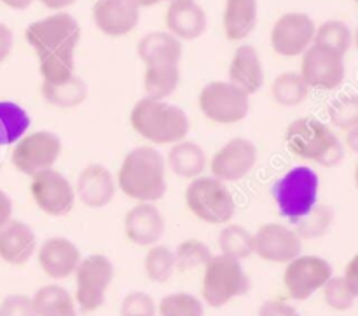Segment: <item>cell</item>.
Wrapping results in <instances>:
<instances>
[{
  "label": "cell",
  "instance_id": "obj_1",
  "mask_svg": "<svg viewBox=\"0 0 358 316\" xmlns=\"http://www.w3.org/2000/svg\"><path fill=\"white\" fill-rule=\"evenodd\" d=\"M115 184L136 203L159 201L166 194V161L154 147H135L122 159Z\"/></svg>",
  "mask_w": 358,
  "mask_h": 316
},
{
  "label": "cell",
  "instance_id": "obj_2",
  "mask_svg": "<svg viewBox=\"0 0 358 316\" xmlns=\"http://www.w3.org/2000/svg\"><path fill=\"white\" fill-rule=\"evenodd\" d=\"M285 147L297 159L332 168L345 157L341 140L334 129L317 117H299L285 129Z\"/></svg>",
  "mask_w": 358,
  "mask_h": 316
},
{
  "label": "cell",
  "instance_id": "obj_3",
  "mask_svg": "<svg viewBox=\"0 0 358 316\" xmlns=\"http://www.w3.org/2000/svg\"><path fill=\"white\" fill-rule=\"evenodd\" d=\"M129 124L133 131L156 145H173L187 138L191 129L187 114L180 107L147 96L133 105Z\"/></svg>",
  "mask_w": 358,
  "mask_h": 316
},
{
  "label": "cell",
  "instance_id": "obj_4",
  "mask_svg": "<svg viewBox=\"0 0 358 316\" xmlns=\"http://www.w3.org/2000/svg\"><path fill=\"white\" fill-rule=\"evenodd\" d=\"M185 206L189 212L205 224L224 226L236 213L233 192L215 177H196L185 187Z\"/></svg>",
  "mask_w": 358,
  "mask_h": 316
},
{
  "label": "cell",
  "instance_id": "obj_5",
  "mask_svg": "<svg viewBox=\"0 0 358 316\" xmlns=\"http://www.w3.org/2000/svg\"><path fill=\"white\" fill-rule=\"evenodd\" d=\"M250 280L240 261L227 255H212L201 280V297L210 308H222L236 297L245 296Z\"/></svg>",
  "mask_w": 358,
  "mask_h": 316
},
{
  "label": "cell",
  "instance_id": "obj_6",
  "mask_svg": "<svg viewBox=\"0 0 358 316\" xmlns=\"http://www.w3.org/2000/svg\"><path fill=\"white\" fill-rule=\"evenodd\" d=\"M320 178L310 166H296L287 171L273 187L276 206L289 222L306 215L318 203Z\"/></svg>",
  "mask_w": 358,
  "mask_h": 316
},
{
  "label": "cell",
  "instance_id": "obj_7",
  "mask_svg": "<svg viewBox=\"0 0 358 316\" xmlns=\"http://www.w3.org/2000/svg\"><path fill=\"white\" fill-rule=\"evenodd\" d=\"M201 114L215 124H238L250 112V94L229 80H212L198 96Z\"/></svg>",
  "mask_w": 358,
  "mask_h": 316
},
{
  "label": "cell",
  "instance_id": "obj_8",
  "mask_svg": "<svg viewBox=\"0 0 358 316\" xmlns=\"http://www.w3.org/2000/svg\"><path fill=\"white\" fill-rule=\"evenodd\" d=\"M73 276H76L73 301L77 306L86 313L100 310L114 280V264L110 259L101 254L83 257Z\"/></svg>",
  "mask_w": 358,
  "mask_h": 316
},
{
  "label": "cell",
  "instance_id": "obj_9",
  "mask_svg": "<svg viewBox=\"0 0 358 316\" xmlns=\"http://www.w3.org/2000/svg\"><path fill=\"white\" fill-rule=\"evenodd\" d=\"M24 38L37 56L62 49H77L80 41V27L76 17L65 10H58L51 16L28 24Z\"/></svg>",
  "mask_w": 358,
  "mask_h": 316
},
{
  "label": "cell",
  "instance_id": "obj_10",
  "mask_svg": "<svg viewBox=\"0 0 358 316\" xmlns=\"http://www.w3.org/2000/svg\"><path fill=\"white\" fill-rule=\"evenodd\" d=\"M62 149V140L56 133L49 131V129H38L34 133H24L14 143L10 159L20 173L28 175L31 178L41 171L55 168Z\"/></svg>",
  "mask_w": 358,
  "mask_h": 316
},
{
  "label": "cell",
  "instance_id": "obj_11",
  "mask_svg": "<svg viewBox=\"0 0 358 316\" xmlns=\"http://www.w3.org/2000/svg\"><path fill=\"white\" fill-rule=\"evenodd\" d=\"M299 73L310 89L331 91L341 86L346 77L345 56L320 44H311L301 56Z\"/></svg>",
  "mask_w": 358,
  "mask_h": 316
},
{
  "label": "cell",
  "instance_id": "obj_12",
  "mask_svg": "<svg viewBox=\"0 0 358 316\" xmlns=\"http://www.w3.org/2000/svg\"><path fill=\"white\" fill-rule=\"evenodd\" d=\"M332 276L331 262L317 255H297L283 271V287L296 301H308L313 294L324 289Z\"/></svg>",
  "mask_w": 358,
  "mask_h": 316
},
{
  "label": "cell",
  "instance_id": "obj_13",
  "mask_svg": "<svg viewBox=\"0 0 358 316\" xmlns=\"http://www.w3.org/2000/svg\"><path fill=\"white\" fill-rule=\"evenodd\" d=\"M317 23L306 13L292 10L285 13L275 21L271 28V48L283 58H297L313 44Z\"/></svg>",
  "mask_w": 358,
  "mask_h": 316
},
{
  "label": "cell",
  "instance_id": "obj_14",
  "mask_svg": "<svg viewBox=\"0 0 358 316\" xmlns=\"http://www.w3.org/2000/svg\"><path fill=\"white\" fill-rule=\"evenodd\" d=\"M30 194L37 208L49 217L69 215L77 199L69 178L55 168L31 177Z\"/></svg>",
  "mask_w": 358,
  "mask_h": 316
},
{
  "label": "cell",
  "instance_id": "obj_15",
  "mask_svg": "<svg viewBox=\"0 0 358 316\" xmlns=\"http://www.w3.org/2000/svg\"><path fill=\"white\" fill-rule=\"evenodd\" d=\"M257 156V147L252 140L236 136V138H231L229 142L224 143L213 154L208 166L212 171V177L224 182V184H229V182H238L247 177L254 170Z\"/></svg>",
  "mask_w": 358,
  "mask_h": 316
},
{
  "label": "cell",
  "instance_id": "obj_16",
  "mask_svg": "<svg viewBox=\"0 0 358 316\" xmlns=\"http://www.w3.org/2000/svg\"><path fill=\"white\" fill-rule=\"evenodd\" d=\"M303 254V240L292 227L268 222L254 233V255L273 264H287Z\"/></svg>",
  "mask_w": 358,
  "mask_h": 316
},
{
  "label": "cell",
  "instance_id": "obj_17",
  "mask_svg": "<svg viewBox=\"0 0 358 316\" xmlns=\"http://www.w3.org/2000/svg\"><path fill=\"white\" fill-rule=\"evenodd\" d=\"M140 10L135 0H96L91 16L101 34L119 38L138 27Z\"/></svg>",
  "mask_w": 358,
  "mask_h": 316
},
{
  "label": "cell",
  "instance_id": "obj_18",
  "mask_svg": "<svg viewBox=\"0 0 358 316\" xmlns=\"http://www.w3.org/2000/svg\"><path fill=\"white\" fill-rule=\"evenodd\" d=\"M166 231V219L154 203H136L124 217V234L136 247L157 245Z\"/></svg>",
  "mask_w": 358,
  "mask_h": 316
},
{
  "label": "cell",
  "instance_id": "obj_19",
  "mask_svg": "<svg viewBox=\"0 0 358 316\" xmlns=\"http://www.w3.org/2000/svg\"><path fill=\"white\" fill-rule=\"evenodd\" d=\"M79 247L65 236L48 238L37 250V261L42 273L51 280H65L76 273L79 266Z\"/></svg>",
  "mask_w": 358,
  "mask_h": 316
},
{
  "label": "cell",
  "instance_id": "obj_20",
  "mask_svg": "<svg viewBox=\"0 0 358 316\" xmlns=\"http://www.w3.org/2000/svg\"><path fill=\"white\" fill-rule=\"evenodd\" d=\"M73 189H76V198L84 206L98 210L110 205L117 184L107 166L100 163H91L83 168Z\"/></svg>",
  "mask_w": 358,
  "mask_h": 316
},
{
  "label": "cell",
  "instance_id": "obj_21",
  "mask_svg": "<svg viewBox=\"0 0 358 316\" xmlns=\"http://www.w3.org/2000/svg\"><path fill=\"white\" fill-rule=\"evenodd\" d=\"M164 23L166 31L178 41H196L206 31L208 17L198 0H171L168 3Z\"/></svg>",
  "mask_w": 358,
  "mask_h": 316
},
{
  "label": "cell",
  "instance_id": "obj_22",
  "mask_svg": "<svg viewBox=\"0 0 358 316\" xmlns=\"http://www.w3.org/2000/svg\"><path fill=\"white\" fill-rule=\"evenodd\" d=\"M37 252V236L28 224L9 219L0 226V259L9 266H23Z\"/></svg>",
  "mask_w": 358,
  "mask_h": 316
},
{
  "label": "cell",
  "instance_id": "obj_23",
  "mask_svg": "<svg viewBox=\"0 0 358 316\" xmlns=\"http://www.w3.org/2000/svg\"><path fill=\"white\" fill-rule=\"evenodd\" d=\"M229 82L243 89L247 94L257 93L264 84V65L254 45H238L227 70Z\"/></svg>",
  "mask_w": 358,
  "mask_h": 316
},
{
  "label": "cell",
  "instance_id": "obj_24",
  "mask_svg": "<svg viewBox=\"0 0 358 316\" xmlns=\"http://www.w3.org/2000/svg\"><path fill=\"white\" fill-rule=\"evenodd\" d=\"M164 161H166V168H170L177 177L185 178V180L201 177L208 166V157H206L205 149L199 143L187 138L173 143Z\"/></svg>",
  "mask_w": 358,
  "mask_h": 316
},
{
  "label": "cell",
  "instance_id": "obj_25",
  "mask_svg": "<svg viewBox=\"0 0 358 316\" xmlns=\"http://www.w3.org/2000/svg\"><path fill=\"white\" fill-rule=\"evenodd\" d=\"M138 58L143 65H159V63H180L182 41L166 30H154L143 35L136 45Z\"/></svg>",
  "mask_w": 358,
  "mask_h": 316
},
{
  "label": "cell",
  "instance_id": "obj_26",
  "mask_svg": "<svg viewBox=\"0 0 358 316\" xmlns=\"http://www.w3.org/2000/svg\"><path fill=\"white\" fill-rule=\"evenodd\" d=\"M259 17V0H226L222 24L227 41H245L255 30Z\"/></svg>",
  "mask_w": 358,
  "mask_h": 316
},
{
  "label": "cell",
  "instance_id": "obj_27",
  "mask_svg": "<svg viewBox=\"0 0 358 316\" xmlns=\"http://www.w3.org/2000/svg\"><path fill=\"white\" fill-rule=\"evenodd\" d=\"M180 84V66L178 63H159L145 65L143 72V93L147 98L166 100L177 91Z\"/></svg>",
  "mask_w": 358,
  "mask_h": 316
},
{
  "label": "cell",
  "instance_id": "obj_28",
  "mask_svg": "<svg viewBox=\"0 0 358 316\" xmlns=\"http://www.w3.org/2000/svg\"><path fill=\"white\" fill-rule=\"evenodd\" d=\"M31 304L37 316H79L73 297L59 285L41 287L31 296Z\"/></svg>",
  "mask_w": 358,
  "mask_h": 316
},
{
  "label": "cell",
  "instance_id": "obj_29",
  "mask_svg": "<svg viewBox=\"0 0 358 316\" xmlns=\"http://www.w3.org/2000/svg\"><path fill=\"white\" fill-rule=\"evenodd\" d=\"M42 96L58 108H76L87 98V84L79 76H72L62 84H42Z\"/></svg>",
  "mask_w": 358,
  "mask_h": 316
},
{
  "label": "cell",
  "instance_id": "obj_30",
  "mask_svg": "<svg viewBox=\"0 0 358 316\" xmlns=\"http://www.w3.org/2000/svg\"><path fill=\"white\" fill-rule=\"evenodd\" d=\"M224 226L226 227H222V231L219 233V240H217L220 254L236 259L240 262L250 259L254 255V234L240 224L227 222Z\"/></svg>",
  "mask_w": 358,
  "mask_h": 316
},
{
  "label": "cell",
  "instance_id": "obj_31",
  "mask_svg": "<svg viewBox=\"0 0 358 316\" xmlns=\"http://www.w3.org/2000/svg\"><path fill=\"white\" fill-rule=\"evenodd\" d=\"M42 84H62L76 76V49L48 52L38 56Z\"/></svg>",
  "mask_w": 358,
  "mask_h": 316
},
{
  "label": "cell",
  "instance_id": "obj_32",
  "mask_svg": "<svg viewBox=\"0 0 358 316\" xmlns=\"http://www.w3.org/2000/svg\"><path fill=\"white\" fill-rule=\"evenodd\" d=\"M271 96L282 107H297L310 96V86L299 72H283L273 80Z\"/></svg>",
  "mask_w": 358,
  "mask_h": 316
},
{
  "label": "cell",
  "instance_id": "obj_33",
  "mask_svg": "<svg viewBox=\"0 0 358 316\" xmlns=\"http://www.w3.org/2000/svg\"><path fill=\"white\" fill-rule=\"evenodd\" d=\"M30 128L28 112L14 101H0V145L16 143Z\"/></svg>",
  "mask_w": 358,
  "mask_h": 316
},
{
  "label": "cell",
  "instance_id": "obj_34",
  "mask_svg": "<svg viewBox=\"0 0 358 316\" xmlns=\"http://www.w3.org/2000/svg\"><path fill=\"white\" fill-rule=\"evenodd\" d=\"M332 222H334L332 208L317 203L306 215L292 220L290 224H292V229L296 231L301 240H315V238L325 236L332 227Z\"/></svg>",
  "mask_w": 358,
  "mask_h": 316
},
{
  "label": "cell",
  "instance_id": "obj_35",
  "mask_svg": "<svg viewBox=\"0 0 358 316\" xmlns=\"http://www.w3.org/2000/svg\"><path fill=\"white\" fill-rule=\"evenodd\" d=\"M313 44L325 45V48L346 56V52L353 45V31L350 24L345 23V21L327 20L317 27Z\"/></svg>",
  "mask_w": 358,
  "mask_h": 316
},
{
  "label": "cell",
  "instance_id": "obj_36",
  "mask_svg": "<svg viewBox=\"0 0 358 316\" xmlns=\"http://www.w3.org/2000/svg\"><path fill=\"white\" fill-rule=\"evenodd\" d=\"M143 269L152 283H166L175 273V254L166 245H152L143 259Z\"/></svg>",
  "mask_w": 358,
  "mask_h": 316
},
{
  "label": "cell",
  "instance_id": "obj_37",
  "mask_svg": "<svg viewBox=\"0 0 358 316\" xmlns=\"http://www.w3.org/2000/svg\"><path fill=\"white\" fill-rule=\"evenodd\" d=\"M175 254V269L185 273L191 271V269L205 268L208 264V261L212 259V250L206 243H203L201 240H184L177 247V250H173Z\"/></svg>",
  "mask_w": 358,
  "mask_h": 316
},
{
  "label": "cell",
  "instance_id": "obj_38",
  "mask_svg": "<svg viewBox=\"0 0 358 316\" xmlns=\"http://www.w3.org/2000/svg\"><path fill=\"white\" fill-rule=\"evenodd\" d=\"M159 316H205V304L189 292L168 294L157 306Z\"/></svg>",
  "mask_w": 358,
  "mask_h": 316
},
{
  "label": "cell",
  "instance_id": "obj_39",
  "mask_svg": "<svg viewBox=\"0 0 358 316\" xmlns=\"http://www.w3.org/2000/svg\"><path fill=\"white\" fill-rule=\"evenodd\" d=\"M329 117L334 128L341 131L358 128V96L357 94H343L336 98L329 108Z\"/></svg>",
  "mask_w": 358,
  "mask_h": 316
},
{
  "label": "cell",
  "instance_id": "obj_40",
  "mask_svg": "<svg viewBox=\"0 0 358 316\" xmlns=\"http://www.w3.org/2000/svg\"><path fill=\"white\" fill-rule=\"evenodd\" d=\"M322 292H324L325 304L334 311L352 310L357 299V294L350 289L343 276L332 275L329 282L324 285Z\"/></svg>",
  "mask_w": 358,
  "mask_h": 316
},
{
  "label": "cell",
  "instance_id": "obj_41",
  "mask_svg": "<svg viewBox=\"0 0 358 316\" xmlns=\"http://www.w3.org/2000/svg\"><path fill=\"white\" fill-rule=\"evenodd\" d=\"M156 311L154 299L142 290L129 292L121 304V316H156Z\"/></svg>",
  "mask_w": 358,
  "mask_h": 316
},
{
  "label": "cell",
  "instance_id": "obj_42",
  "mask_svg": "<svg viewBox=\"0 0 358 316\" xmlns=\"http://www.w3.org/2000/svg\"><path fill=\"white\" fill-rule=\"evenodd\" d=\"M0 316H37L31 297L24 294H13L0 301Z\"/></svg>",
  "mask_w": 358,
  "mask_h": 316
},
{
  "label": "cell",
  "instance_id": "obj_43",
  "mask_svg": "<svg viewBox=\"0 0 358 316\" xmlns=\"http://www.w3.org/2000/svg\"><path fill=\"white\" fill-rule=\"evenodd\" d=\"M257 316H301V315L296 308L290 306V304L285 303V301L271 299V301H266V303L262 304Z\"/></svg>",
  "mask_w": 358,
  "mask_h": 316
},
{
  "label": "cell",
  "instance_id": "obj_44",
  "mask_svg": "<svg viewBox=\"0 0 358 316\" xmlns=\"http://www.w3.org/2000/svg\"><path fill=\"white\" fill-rule=\"evenodd\" d=\"M14 48V31L6 23H0V63L6 62Z\"/></svg>",
  "mask_w": 358,
  "mask_h": 316
},
{
  "label": "cell",
  "instance_id": "obj_45",
  "mask_svg": "<svg viewBox=\"0 0 358 316\" xmlns=\"http://www.w3.org/2000/svg\"><path fill=\"white\" fill-rule=\"evenodd\" d=\"M343 278H345V282L348 283L350 289H352L353 292H355L358 296V257H357V255H353L352 261L348 262V266H346Z\"/></svg>",
  "mask_w": 358,
  "mask_h": 316
},
{
  "label": "cell",
  "instance_id": "obj_46",
  "mask_svg": "<svg viewBox=\"0 0 358 316\" xmlns=\"http://www.w3.org/2000/svg\"><path fill=\"white\" fill-rule=\"evenodd\" d=\"M9 219H13V199L7 192L0 191V226Z\"/></svg>",
  "mask_w": 358,
  "mask_h": 316
},
{
  "label": "cell",
  "instance_id": "obj_47",
  "mask_svg": "<svg viewBox=\"0 0 358 316\" xmlns=\"http://www.w3.org/2000/svg\"><path fill=\"white\" fill-rule=\"evenodd\" d=\"M38 2H41L44 7H48V9L58 13V10H65L66 7L73 6L77 0H38Z\"/></svg>",
  "mask_w": 358,
  "mask_h": 316
},
{
  "label": "cell",
  "instance_id": "obj_48",
  "mask_svg": "<svg viewBox=\"0 0 358 316\" xmlns=\"http://www.w3.org/2000/svg\"><path fill=\"white\" fill-rule=\"evenodd\" d=\"M0 2L13 10H24V9H28V7H30L35 0H0Z\"/></svg>",
  "mask_w": 358,
  "mask_h": 316
},
{
  "label": "cell",
  "instance_id": "obj_49",
  "mask_svg": "<svg viewBox=\"0 0 358 316\" xmlns=\"http://www.w3.org/2000/svg\"><path fill=\"white\" fill-rule=\"evenodd\" d=\"M345 135H346V142H348V147L353 150V152H355V150L358 149V145H357L358 143V128L350 129V131H346Z\"/></svg>",
  "mask_w": 358,
  "mask_h": 316
},
{
  "label": "cell",
  "instance_id": "obj_50",
  "mask_svg": "<svg viewBox=\"0 0 358 316\" xmlns=\"http://www.w3.org/2000/svg\"><path fill=\"white\" fill-rule=\"evenodd\" d=\"M136 3H138V7L142 9V7H152V6H157V3L161 2H171V0H135Z\"/></svg>",
  "mask_w": 358,
  "mask_h": 316
}]
</instances>
